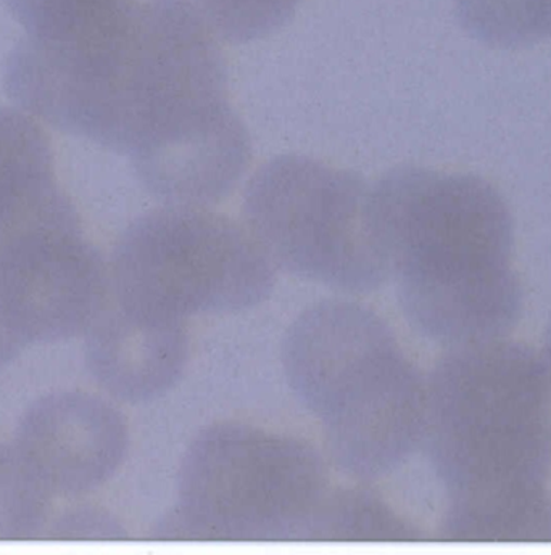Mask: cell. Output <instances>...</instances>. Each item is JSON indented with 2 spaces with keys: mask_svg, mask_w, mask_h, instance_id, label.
<instances>
[{
  "mask_svg": "<svg viewBox=\"0 0 551 555\" xmlns=\"http://www.w3.org/2000/svg\"><path fill=\"white\" fill-rule=\"evenodd\" d=\"M426 395L424 443L450 498L445 540L551 541L546 362L504 338L447 348Z\"/></svg>",
  "mask_w": 551,
  "mask_h": 555,
  "instance_id": "cell-1",
  "label": "cell"
},
{
  "mask_svg": "<svg viewBox=\"0 0 551 555\" xmlns=\"http://www.w3.org/2000/svg\"><path fill=\"white\" fill-rule=\"evenodd\" d=\"M371 205L401 314L417 334L451 348L513 331L523 291L511 264L513 222L496 188L400 166L373 185Z\"/></svg>",
  "mask_w": 551,
  "mask_h": 555,
  "instance_id": "cell-2",
  "label": "cell"
},
{
  "mask_svg": "<svg viewBox=\"0 0 551 555\" xmlns=\"http://www.w3.org/2000/svg\"><path fill=\"white\" fill-rule=\"evenodd\" d=\"M281 361L345 477L381 480L424 443L426 378L376 309L345 298L311 305L289 325Z\"/></svg>",
  "mask_w": 551,
  "mask_h": 555,
  "instance_id": "cell-3",
  "label": "cell"
},
{
  "mask_svg": "<svg viewBox=\"0 0 551 555\" xmlns=\"http://www.w3.org/2000/svg\"><path fill=\"white\" fill-rule=\"evenodd\" d=\"M176 488L162 540H297L331 490L330 461L295 435L218 422L189 444Z\"/></svg>",
  "mask_w": 551,
  "mask_h": 555,
  "instance_id": "cell-4",
  "label": "cell"
},
{
  "mask_svg": "<svg viewBox=\"0 0 551 555\" xmlns=\"http://www.w3.org/2000/svg\"><path fill=\"white\" fill-rule=\"evenodd\" d=\"M108 269L113 305L185 324L255 308L276 282V266L247 225L205 206L165 205L136 219Z\"/></svg>",
  "mask_w": 551,
  "mask_h": 555,
  "instance_id": "cell-5",
  "label": "cell"
},
{
  "mask_svg": "<svg viewBox=\"0 0 551 555\" xmlns=\"http://www.w3.org/2000/svg\"><path fill=\"white\" fill-rule=\"evenodd\" d=\"M371 203L373 188L357 172L282 155L255 172L242 212L276 268L363 295L390 281Z\"/></svg>",
  "mask_w": 551,
  "mask_h": 555,
  "instance_id": "cell-6",
  "label": "cell"
},
{
  "mask_svg": "<svg viewBox=\"0 0 551 555\" xmlns=\"http://www.w3.org/2000/svg\"><path fill=\"white\" fill-rule=\"evenodd\" d=\"M111 301V269L86 241L78 215L0 242V322L20 344L88 334Z\"/></svg>",
  "mask_w": 551,
  "mask_h": 555,
  "instance_id": "cell-7",
  "label": "cell"
},
{
  "mask_svg": "<svg viewBox=\"0 0 551 555\" xmlns=\"http://www.w3.org/2000/svg\"><path fill=\"white\" fill-rule=\"evenodd\" d=\"M15 450L49 496H88L121 468L129 425L111 397L55 391L26 409Z\"/></svg>",
  "mask_w": 551,
  "mask_h": 555,
  "instance_id": "cell-8",
  "label": "cell"
},
{
  "mask_svg": "<svg viewBox=\"0 0 551 555\" xmlns=\"http://www.w3.org/2000/svg\"><path fill=\"white\" fill-rule=\"evenodd\" d=\"M92 377L116 403L161 400L181 382L191 358L188 324L107 306L88 331Z\"/></svg>",
  "mask_w": 551,
  "mask_h": 555,
  "instance_id": "cell-9",
  "label": "cell"
},
{
  "mask_svg": "<svg viewBox=\"0 0 551 555\" xmlns=\"http://www.w3.org/2000/svg\"><path fill=\"white\" fill-rule=\"evenodd\" d=\"M75 212L56 184L44 129L25 112L0 108V241Z\"/></svg>",
  "mask_w": 551,
  "mask_h": 555,
  "instance_id": "cell-10",
  "label": "cell"
},
{
  "mask_svg": "<svg viewBox=\"0 0 551 555\" xmlns=\"http://www.w3.org/2000/svg\"><path fill=\"white\" fill-rule=\"evenodd\" d=\"M28 38L65 46H92L121 35L138 0H7Z\"/></svg>",
  "mask_w": 551,
  "mask_h": 555,
  "instance_id": "cell-11",
  "label": "cell"
},
{
  "mask_svg": "<svg viewBox=\"0 0 551 555\" xmlns=\"http://www.w3.org/2000/svg\"><path fill=\"white\" fill-rule=\"evenodd\" d=\"M417 528L371 491L361 488L330 490L305 521L297 540L408 541Z\"/></svg>",
  "mask_w": 551,
  "mask_h": 555,
  "instance_id": "cell-12",
  "label": "cell"
},
{
  "mask_svg": "<svg viewBox=\"0 0 551 555\" xmlns=\"http://www.w3.org/2000/svg\"><path fill=\"white\" fill-rule=\"evenodd\" d=\"M470 35L496 48H521L546 38V0H454Z\"/></svg>",
  "mask_w": 551,
  "mask_h": 555,
  "instance_id": "cell-13",
  "label": "cell"
},
{
  "mask_svg": "<svg viewBox=\"0 0 551 555\" xmlns=\"http://www.w3.org/2000/svg\"><path fill=\"white\" fill-rule=\"evenodd\" d=\"M208 28L232 44L271 35L291 20L302 0H194Z\"/></svg>",
  "mask_w": 551,
  "mask_h": 555,
  "instance_id": "cell-14",
  "label": "cell"
},
{
  "mask_svg": "<svg viewBox=\"0 0 551 555\" xmlns=\"http://www.w3.org/2000/svg\"><path fill=\"white\" fill-rule=\"evenodd\" d=\"M44 488L16 450L0 448V540L26 538L44 520Z\"/></svg>",
  "mask_w": 551,
  "mask_h": 555,
  "instance_id": "cell-15",
  "label": "cell"
},
{
  "mask_svg": "<svg viewBox=\"0 0 551 555\" xmlns=\"http://www.w3.org/2000/svg\"><path fill=\"white\" fill-rule=\"evenodd\" d=\"M22 344L7 331L5 325L0 322V365L12 361L13 356L22 350Z\"/></svg>",
  "mask_w": 551,
  "mask_h": 555,
  "instance_id": "cell-16",
  "label": "cell"
},
{
  "mask_svg": "<svg viewBox=\"0 0 551 555\" xmlns=\"http://www.w3.org/2000/svg\"><path fill=\"white\" fill-rule=\"evenodd\" d=\"M546 38H551V0H546V20H543Z\"/></svg>",
  "mask_w": 551,
  "mask_h": 555,
  "instance_id": "cell-17",
  "label": "cell"
},
{
  "mask_svg": "<svg viewBox=\"0 0 551 555\" xmlns=\"http://www.w3.org/2000/svg\"><path fill=\"white\" fill-rule=\"evenodd\" d=\"M547 377H549L550 395H551V325L549 338H547V359H546Z\"/></svg>",
  "mask_w": 551,
  "mask_h": 555,
  "instance_id": "cell-18",
  "label": "cell"
}]
</instances>
